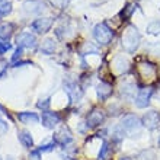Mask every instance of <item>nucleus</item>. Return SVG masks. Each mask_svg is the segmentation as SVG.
<instances>
[{
	"mask_svg": "<svg viewBox=\"0 0 160 160\" xmlns=\"http://www.w3.org/2000/svg\"><path fill=\"white\" fill-rule=\"evenodd\" d=\"M140 42H141V35H140L138 29L134 25H128L122 34V47L127 52H135V50L138 48Z\"/></svg>",
	"mask_w": 160,
	"mask_h": 160,
	"instance_id": "1",
	"label": "nucleus"
},
{
	"mask_svg": "<svg viewBox=\"0 0 160 160\" xmlns=\"http://www.w3.org/2000/svg\"><path fill=\"white\" fill-rule=\"evenodd\" d=\"M119 130L122 131V134L125 135H132L134 132L140 130V127H141V122L140 119L132 114H128L125 117H122L121 119V124H119Z\"/></svg>",
	"mask_w": 160,
	"mask_h": 160,
	"instance_id": "2",
	"label": "nucleus"
},
{
	"mask_svg": "<svg viewBox=\"0 0 160 160\" xmlns=\"http://www.w3.org/2000/svg\"><path fill=\"white\" fill-rule=\"evenodd\" d=\"M93 37L101 45H108L114 38V31L106 23H98L93 29Z\"/></svg>",
	"mask_w": 160,
	"mask_h": 160,
	"instance_id": "3",
	"label": "nucleus"
},
{
	"mask_svg": "<svg viewBox=\"0 0 160 160\" xmlns=\"http://www.w3.org/2000/svg\"><path fill=\"white\" fill-rule=\"evenodd\" d=\"M153 93H154V89L153 88H143V89H140L138 93H137V96H135L134 102H135V106L137 108H147L148 103H150V99H152L153 96Z\"/></svg>",
	"mask_w": 160,
	"mask_h": 160,
	"instance_id": "4",
	"label": "nucleus"
},
{
	"mask_svg": "<svg viewBox=\"0 0 160 160\" xmlns=\"http://www.w3.org/2000/svg\"><path fill=\"white\" fill-rule=\"evenodd\" d=\"M141 124L147 130H156V128L160 127V114L157 111H148L147 114H144Z\"/></svg>",
	"mask_w": 160,
	"mask_h": 160,
	"instance_id": "5",
	"label": "nucleus"
},
{
	"mask_svg": "<svg viewBox=\"0 0 160 160\" xmlns=\"http://www.w3.org/2000/svg\"><path fill=\"white\" fill-rule=\"evenodd\" d=\"M103 121H105V112L102 109L95 108V109H92V112L88 115L86 125H88L89 128H96V127H99Z\"/></svg>",
	"mask_w": 160,
	"mask_h": 160,
	"instance_id": "6",
	"label": "nucleus"
},
{
	"mask_svg": "<svg viewBox=\"0 0 160 160\" xmlns=\"http://www.w3.org/2000/svg\"><path fill=\"white\" fill-rule=\"evenodd\" d=\"M18 47L21 48H35L37 47V38L35 35L29 34V32H22L18 35Z\"/></svg>",
	"mask_w": 160,
	"mask_h": 160,
	"instance_id": "7",
	"label": "nucleus"
},
{
	"mask_svg": "<svg viewBox=\"0 0 160 160\" xmlns=\"http://www.w3.org/2000/svg\"><path fill=\"white\" fill-rule=\"evenodd\" d=\"M51 25H52V19H51V18H39V19H35V21L31 23V28H32L35 32L42 34V32L50 31Z\"/></svg>",
	"mask_w": 160,
	"mask_h": 160,
	"instance_id": "8",
	"label": "nucleus"
},
{
	"mask_svg": "<svg viewBox=\"0 0 160 160\" xmlns=\"http://www.w3.org/2000/svg\"><path fill=\"white\" fill-rule=\"evenodd\" d=\"M42 125L47 127V128H54L60 124L61 118H60V115L57 112H50V111H45V112H42Z\"/></svg>",
	"mask_w": 160,
	"mask_h": 160,
	"instance_id": "9",
	"label": "nucleus"
},
{
	"mask_svg": "<svg viewBox=\"0 0 160 160\" xmlns=\"http://www.w3.org/2000/svg\"><path fill=\"white\" fill-rule=\"evenodd\" d=\"M72 140H73V135L67 127H61L54 135V141L57 144H60V146H66V144H68Z\"/></svg>",
	"mask_w": 160,
	"mask_h": 160,
	"instance_id": "10",
	"label": "nucleus"
},
{
	"mask_svg": "<svg viewBox=\"0 0 160 160\" xmlns=\"http://www.w3.org/2000/svg\"><path fill=\"white\" fill-rule=\"evenodd\" d=\"M96 95L101 101H106L112 95V86L106 82H99L96 86Z\"/></svg>",
	"mask_w": 160,
	"mask_h": 160,
	"instance_id": "11",
	"label": "nucleus"
},
{
	"mask_svg": "<svg viewBox=\"0 0 160 160\" xmlns=\"http://www.w3.org/2000/svg\"><path fill=\"white\" fill-rule=\"evenodd\" d=\"M135 84L132 82H124L121 84V95L124 99H128V101H134L135 99Z\"/></svg>",
	"mask_w": 160,
	"mask_h": 160,
	"instance_id": "12",
	"label": "nucleus"
},
{
	"mask_svg": "<svg viewBox=\"0 0 160 160\" xmlns=\"http://www.w3.org/2000/svg\"><path fill=\"white\" fill-rule=\"evenodd\" d=\"M44 9V3L39 0H28L25 3V10L28 13H41Z\"/></svg>",
	"mask_w": 160,
	"mask_h": 160,
	"instance_id": "13",
	"label": "nucleus"
},
{
	"mask_svg": "<svg viewBox=\"0 0 160 160\" xmlns=\"http://www.w3.org/2000/svg\"><path fill=\"white\" fill-rule=\"evenodd\" d=\"M66 92L68 93V96H70V99L72 101H77V99H80L82 98V90L79 89V86H77L76 83H67L66 86Z\"/></svg>",
	"mask_w": 160,
	"mask_h": 160,
	"instance_id": "14",
	"label": "nucleus"
},
{
	"mask_svg": "<svg viewBox=\"0 0 160 160\" xmlns=\"http://www.w3.org/2000/svg\"><path fill=\"white\" fill-rule=\"evenodd\" d=\"M18 118L23 124H38L39 122V117L34 112H21L18 114Z\"/></svg>",
	"mask_w": 160,
	"mask_h": 160,
	"instance_id": "15",
	"label": "nucleus"
},
{
	"mask_svg": "<svg viewBox=\"0 0 160 160\" xmlns=\"http://www.w3.org/2000/svg\"><path fill=\"white\" fill-rule=\"evenodd\" d=\"M13 29H15L13 23H0V39L9 41V38L13 34Z\"/></svg>",
	"mask_w": 160,
	"mask_h": 160,
	"instance_id": "16",
	"label": "nucleus"
},
{
	"mask_svg": "<svg viewBox=\"0 0 160 160\" xmlns=\"http://www.w3.org/2000/svg\"><path fill=\"white\" fill-rule=\"evenodd\" d=\"M19 141L22 143V146L26 148H31L34 146V140H32V135L28 132V131H19Z\"/></svg>",
	"mask_w": 160,
	"mask_h": 160,
	"instance_id": "17",
	"label": "nucleus"
},
{
	"mask_svg": "<svg viewBox=\"0 0 160 160\" xmlns=\"http://www.w3.org/2000/svg\"><path fill=\"white\" fill-rule=\"evenodd\" d=\"M54 50H55L54 39H47V41L42 44V47H41V52H42V54H45V55L52 54V52H54Z\"/></svg>",
	"mask_w": 160,
	"mask_h": 160,
	"instance_id": "18",
	"label": "nucleus"
},
{
	"mask_svg": "<svg viewBox=\"0 0 160 160\" xmlns=\"http://www.w3.org/2000/svg\"><path fill=\"white\" fill-rule=\"evenodd\" d=\"M10 12H12V3L8 0H2L0 2V18L8 16Z\"/></svg>",
	"mask_w": 160,
	"mask_h": 160,
	"instance_id": "19",
	"label": "nucleus"
},
{
	"mask_svg": "<svg viewBox=\"0 0 160 160\" xmlns=\"http://www.w3.org/2000/svg\"><path fill=\"white\" fill-rule=\"evenodd\" d=\"M147 34L159 35L160 34V21H153L147 25Z\"/></svg>",
	"mask_w": 160,
	"mask_h": 160,
	"instance_id": "20",
	"label": "nucleus"
},
{
	"mask_svg": "<svg viewBox=\"0 0 160 160\" xmlns=\"http://www.w3.org/2000/svg\"><path fill=\"white\" fill-rule=\"evenodd\" d=\"M109 152H111L109 144L106 143V141H103V143H102L101 150H99V154H98V159L99 160H106L108 159V156H109Z\"/></svg>",
	"mask_w": 160,
	"mask_h": 160,
	"instance_id": "21",
	"label": "nucleus"
},
{
	"mask_svg": "<svg viewBox=\"0 0 160 160\" xmlns=\"http://www.w3.org/2000/svg\"><path fill=\"white\" fill-rule=\"evenodd\" d=\"M135 8H137V4H127V8H124V10H122V16H124V21H127V19L131 16V13L135 10Z\"/></svg>",
	"mask_w": 160,
	"mask_h": 160,
	"instance_id": "22",
	"label": "nucleus"
},
{
	"mask_svg": "<svg viewBox=\"0 0 160 160\" xmlns=\"http://www.w3.org/2000/svg\"><path fill=\"white\" fill-rule=\"evenodd\" d=\"M10 44L9 42H6V41H3V39H0V55L2 54H4L8 50H10Z\"/></svg>",
	"mask_w": 160,
	"mask_h": 160,
	"instance_id": "23",
	"label": "nucleus"
},
{
	"mask_svg": "<svg viewBox=\"0 0 160 160\" xmlns=\"http://www.w3.org/2000/svg\"><path fill=\"white\" fill-rule=\"evenodd\" d=\"M50 103H51L50 99H44V101H39L38 103H37V106H38L39 109L47 111V109H48V106H50Z\"/></svg>",
	"mask_w": 160,
	"mask_h": 160,
	"instance_id": "24",
	"label": "nucleus"
},
{
	"mask_svg": "<svg viewBox=\"0 0 160 160\" xmlns=\"http://www.w3.org/2000/svg\"><path fill=\"white\" fill-rule=\"evenodd\" d=\"M6 70H8V63L6 61H0V79H2V76H4Z\"/></svg>",
	"mask_w": 160,
	"mask_h": 160,
	"instance_id": "25",
	"label": "nucleus"
},
{
	"mask_svg": "<svg viewBox=\"0 0 160 160\" xmlns=\"http://www.w3.org/2000/svg\"><path fill=\"white\" fill-rule=\"evenodd\" d=\"M39 150H34V152H31V154H29V159L31 160H39L41 159V154H39Z\"/></svg>",
	"mask_w": 160,
	"mask_h": 160,
	"instance_id": "26",
	"label": "nucleus"
},
{
	"mask_svg": "<svg viewBox=\"0 0 160 160\" xmlns=\"http://www.w3.org/2000/svg\"><path fill=\"white\" fill-rule=\"evenodd\" d=\"M52 147H54V143L44 144V146H41V147H39V152H50V150H52Z\"/></svg>",
	"mask_w": 160,
	"mask_h": 160,
	"instance_id": "27",
	"label": "nucleus"
},
{
	"mask_svg": "<svg viewBox=\"0 0 160 160\" xmlns=\"http://www.w3.org/2000/svg\"><path fill=\"white\" fill-rule=\"evenodd\" d=\"M6 131H8V124L0 118V134H4Z\"/></svg>",
	"mask_w": 160,
	"mask_h": 160,
	"instance_id": "28",
	"label": "nucleus"
},
{
	"mask_svg": "<svg viewBox=\"0 0 160 160\" xmlns=\"http://www.w3.org/2000/svg\"><path fill=\"white\" fill-rule=\"evenodd\" d=\"M21 54H22V48L21 47H18V50L15 51V54H13V57H12V61H16L18 57H21Z\"/></svg>",
	"mask_w": 160,
	"mask_h": 160,
	"instance_id": "29",
	"label": "nucleus"
},
{
	"mask_svg": "<svg viewBox=\"0 0 160 160\" xmlns=\"http://www.w3.org/2000/svg\"><path fill=\"white\" fill-rule=\"evenodd\" d=\"M25 64H32L31 61H18L16 64H15V67H19V66H25Z\"/></svg>",
	"mask_w": 160,
	"mask_h": 160,
	"instance_id": "30",
	"label": "nucleus"
},
{
	"mask_svg": "<svg viewBox=\"0 0 160 160\" xmlns=\"http://www.w3.org/2000/svg\"><path fill=\"white\" fill-rule=\"evenodd\" d=\"M52 3H58L60 6H64V4L67 3V0H52Z\"/></svg>",
	"mask_w": 160,
	"mask_h": 160,
	"instance_id": "31",
	"label": "nucleus"
},
{
	"mask_svg": "<svg viewBox=\"0 0 160 160\" xmlns=\"http://www.w3.org/2000/svg\"><path fill=\"white\" fill-rule=\"evenodd\" d=\"M121 160H131V159H130V157H122Z\"/></svg>",
	"mask_w": 160,
	"mask_h": 160,
	"instance_id": "32",
	"label": "nucleus"
},
{
	"mask_svg": "<svg viewBox=\"0 0 160 160\" xmlns=\"http://www.w3.org/2000/svg\"><path fill=\"white\" fill-rule=\"evenodd\" d=\"M159 146H160V140H159Z\"/></svg>",
	"mask_w": 160,
	"mask_h": 160,
	"instance_id": "33",
	"label": "nucleus"
},
{
	"mask_svg": "<svg viewBox=\"0 0 160 160\" xmlns=\"http://www.w3.org/2000/svg\"><path fill=\"white\" fill-rule=\"evenodd\" d=\"M0 160H2V157H0Z\"/></svg>",
	"mask_w": 160,
	"mask_h": 160,
	"instance_id": "34",
	"label": "nucleus"
},
{
	"mask_svg": "<svg viewBox=\"0 0 160 160\" xmlns=\"http://www.w3.org/2000/svg\"><path fill=\"white\" fill-rule=\"evenodd\" d=\"M0 2H2V0H0Z\"/></svg>",
	"mask_w": 160,
	"mask_h": 160,
	"instance_id": "35",
	"label": "nucleus"
}]
</instances>
